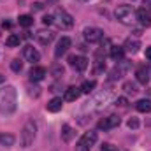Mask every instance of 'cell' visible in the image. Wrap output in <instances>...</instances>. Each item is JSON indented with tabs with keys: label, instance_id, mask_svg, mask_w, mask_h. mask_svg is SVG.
<instances>
[{
	"label": "cell",
	"instance_id": "32",
	"mask_svg": "<svg viewBox=\"0 0 151 151\" xmlns=\"http://www.w3.org/2000/svg\"><path fill=\"white\" fill-rule=\"evenodd\" d=\"M100 151H118V150H116V146H113V144H102V150Z\"/></svg>",
	"mask_w": 151,
	"mask_h": 151
},
{
	"label": "cell",
	"instance_id": "3",
	"mask_svg": "<svg viewBox=\"0 0 151 151\" xmlns=\"http://www.w3.org/2000/svg\"><path fill=\"white\" fill-rule=\"evenodd\" d=\"M35 132H37L35 123H34V121H27L25 127H23V130H21V135H19V142H21L23 148H28V146L34 142V139H35Z\"/></svg>",
	"mask_w": 151,
	"mask_h": 151
},
{
	"label": "cell",
	"instance_id": "33",
	"mask_svg": "<svg viewBox=\"0 0 151 151\" xmlns=\"http://www.w3.org/2000/svg\"><path fill=\"white\" fill-rule=\"evenodd\" d=\"M53 21H55L53 16H44V18H42V23H44V25H51Z\"/></svg>",
	"mask_w": 151,
	"mask_h": 151
},
{
	"label": "cell",
	"instance_id": "14",
	"mask_svg": "<svg viewBox=\"0 0 151 151\" xmlns=\"http://www.w3.org/2000/svg\"><path fill=\"white\" fill-rule=\"evenodd\" d=\"M121 62H123V60H121ZM121 62H118V65H116L113 70H111V74H109V76H111V81L121 79V77H123V74L127 72V67H128V65H127V63H121Z\"/></svg>",
	"mask_w": 151,
	"mask_h": 151
},
{
	"label": "cell",
	"instance_id": "17",
	"mask_svg": "<svg viewBox=\"0 0 151 151\" xmlns=\"http://www.w3.org/2000/svg\"><path fill=\"white\" fill-rule=\"evenodd\" d=\"M135 18L141 21V25H144V27H151V16H150V12H148L146 9H139V11L135 12Z\"/></svg>",
	"mask_w": 151,
	"mask_h": 151
},
{
	"label": "cell",
	"instance_id": "19",
	"mask_svg": "<svg viewBox=\"0 0 151 151\" xmlns=\"http://www.w3.org/2000/svg\"><path fill=\"white\" fill-rule=\"evenodd\" d=\"M109 56H111L113 60H116V62H121L123 56H125V49H123V46H111Z\"/></svg>",
	"mask_w": 151,
	"mask_h": 151
},
{
	"label": "cell",
	"instance_id": "7",
	"mask_svg": "<svg viewBox=\"0 0 151 151\" xmlns=\"http://www.w3.org/2000/svg\"><path fill=\"white\" fill-rule=\"evenodd\" d=\"M83 35H84V40H86V42L95 44V42H100V40H102L104 32H102L100 28H97V27H88V28H84Z\"/></svg>",
	"mask_w": 151,
	"mask_h": 151
},
{
	"label": "cell",
	"instance_id": "8",
	"mask_svg": "<svg viewBox=\"0 0 151 151\" xmlns=\"http://www.w3.org/2000/svg\"><path fill=\"white\" fill-rule=\"evenodd\" d=\"M121 123V119L118 118V116H114V114H111V116H107V118H102L100 121H99V130H113V128H116L118 125Z\"/></svg>",
	"mask_w": 151,
	"mask_h": 151
},
{
	"label": "cell",
	"instance_id": "13",
	"mask_svg": "<svg viewBox=\"0 0 151 151\" xmlns=\"http://www.w3.org/2000/svg\"><path fill=\"white\" fill-rule=\"evenodd\" d=\"M135 77H137V81H139L141 84H146V83L150 81V69H148V65H141V67H137V70H135Z\"/></svg>",
	"mask_w": 151,
	"mask_h": 151
},
{
	"label": "cell",
	"instance_id": "9",
	"mask_svg": "<svg viewBox=\"0 0 151 151\" xmlns=\"http://www.w3.org/2000/svg\"><path fill=\"white\" fill-rule=\"evenodd\" d=\"M23 56H25V60L30 62V63H37L39 60H40V53H39L34 46H25V47H23Z\"/></svg>",
	"mask_w": 151,
	"mask_h": 151
},
{
	"label": "cell",
	"instance_id": "6",
	"mask_svg": "<svg viewBox=\"0 0 151 151\" xmlns=\"http://www.w3.org/2000/svg\"><path fill=\"white\" fill-rule=\"evenodd\" d=\"M53 18H55V21H56V25H58L60 28H63V30H67V28H72V27H74V18H72L69 12L62 11V9H58V11H56V14H55Z\"/></svg>",
	"mask_w": 151,
	"mask_h": 151
},
{
	"label": "cell",
	"instance_id": "20",
	"mask_svg": "<svg viewBox=\"0 0 151 151\" xmlns=\"http://www.w3.org/2000/svg\"><path fill=\"white\" fill-rule=\"evenodd\" d=\"M62 106H63L62 99H60V97H55V99H51V100L47 102V111H49V113H58V111L62 109Z\"/></svg>",
	"mask_w": 151,
	"mask_h": 151
},
{
	"label": "cell",
	"instance_id": "24",
	"mask_svg": "<svg viewBox=\"0 0 151 151\" xmlns=\"http://www.w3.org/2000/svg\"><path fill=\"white\" fill-rule=\"evenodd\" d=\"M18 23H19L21 27L28 28L30 25H34V18H32L30 14H23V16H19V18H18Z\"/></svg>",
	"mask_w": 151,
	"mask_h": 151
},
{
	"label": "cell",
	"instance_id": "23",
	"mask_svg": "<svg viewBox=\"0 0 151 151\" xmlns=\"http://www.w3.org/2000/svg\"><path fill=\"white\" fill-rule=\"evenodd\" d=\"M95 84H97V83H95L93 79H91V81H83V84H81V88H79V90H81V93H86V95H90V93L93 91Z\"/></svg>",
	"mask_w": 151,
	"mask_h": 151
},
{
	"label": "cell",
	"instance_id": "25",
	"mask_svg": "<svg viewBox=\"0 0 151 151\" xmlns=\"http://www.w3.org/2000/svg\"><path fill=\"white\" fill-rule=\"evenodd\" d=\"M14 135H11V134H0V144L2 146H12L14 144Z\"/></svg>",
	"mask_w": 151,
	"mask_h": 151
},
{
	"label": "cell",
	"instance_id": "11",
	"mask_svg": "<svg viewBox=\"0 0 151 151\" xmlns=\"http://www.w3.org/2000/svg\"><path fill=\"white\" fill-rule=\"evenodd\" d=\"M70 44H72V40H70L69 37H62L60 40H58V44H56V49H55V56H56V58H60L62 55H65V53L69 51Z\"/></svg>",
	"mask_w": 151,
	"mask_h": 151
},
{
	"label": "cell",
	"instance_id": "5",
	"mask_svg": "<svg viewBox=\"0 0 151 151\" xmlns=\"http://www.w3.org/2000/svg\"><path fill=\"white\" fill-rule=\"evenodd\" d=\"M97 142V132H86L76 144V151H90Z\"/></svg>",
	"mask_w": 151,
	"mask_h": 151
},
{
	"label": "cell",
	"instance_id": "1",
	"mask_svg": "<svg viewBox=\"0 0 151 151\" xmlns=\"http://www.w3.org/2000/svg\"><path fill=\"white\" fill-rule=\"evenodd\" d=\"M18 107V91L14 86H4L0 90V113L12 114Z\"/></svg>",
	"mask_w": 151,
	"mask_h": 151
},
{
	"label": "cell",
	"instance_id": "26",
	"mask_svg": "<svg viewBox=\"0 0 151 151\" xmlns=\"http://www.w3.org/2000/svg\"><path fill=\"white\" fill-rule=\"evenodd\" d=\"M123 90H125V93H128V95H135L139 90H137V84L135 83H132V81H127L125 84H123Z\"/></svg>",
	"mask_w": 151,
	"mask_h": 151
},
{
	"label": "cell",
	"instance_id": "37",
	"mask_svg": "<svg viewBox=\"0 0 151 151\" xmlns=\"http://www.w3.org/2000/svg\"><path fill=\"white\" fill-rule=\"evenodd\" d=\"M2 83H4V76L0 74V84H2Z\"/></svg>",
	"mask_w": 151,
	"mask_h": 151
},
{
	"label": "cell",
	"instance_id": "2",
	"mask_svg": "<svg viewBox=\"0 0 151 151\" xmlns=\"http://www.w3.org/2000/svg\"><path fill=\"white\" fill-rule=\"evenodd\" d=\"M114 16L123 25H134V21L137 19L135 18V11L130 5H118L116 11H114Z\"/></svg>",
	"mask_w": 151,
	"mask_h": 151
},
{
	"label": "cell",
	"instance_id": "38",
	"mask_svg": "<svg viewBox=\"0 0 151 151\" xmlns=\"http://www.w3.org/2000/svg\"><path fill=\"white\" fill-rule=\"evenodd\" d=\"M77 2H88V0H77Z\"/></svg>",
	"mask_w": 151,
	"mask_h": 151
},
{
	"label": "cell",
	"instance_id": "35",
	"mask_svg": "<svg viewBox=\"0 0 151 151\" xmlns=\"http://www.w3.org/2000/svg\"><path fill=\"white\" fill-rule=\"evenodd\" d=\"M146 58L151 60V46H150V47H146Z\"/></svg>",
	"mask_w": 151,
	"mask_h": 151
},
{
	"label": "cell",
	"instance_id": "4",
	"mask_svg": "<svg viewBox=\"0 0 151 151\" xmlns=\"http://www.w3.org/2000/svg\"><path fill=\"white\" fill-rule=\"evenodd\" d=\"M111 99H113V93H111L109 90L100 91L99 95H95V97H93V100H91V102H88V109H93V111L104 109V107L109 104V100H111Z\"/></svg>",
	"mask_w": 151,
	"mask_h": 151
},
{
	"label": "cell",
	"instance_id": "28",
	"mask_svg": "<svg viewBox=\"0 0 151 151\" xmlns=\"http://www.w3.org/2000/svg\"><path fill=\"white\" fill-rule=\"evenodd\" d=\"M11 69H12L14 72H21V69H23V63H21L19 60H12V62H11Z\"/></svg>",
	"mask_w": 151,
	"mask_h": 151
},
{
	"label": "cell",
	"instance_id": "22",
	"mask_svg": "<svg viewBox=\"0 0 151 151\" xmlns=\"http://www.w3.org/2000/svg\"><path fill=\"white\" fill-rule=\"evenodd\" d=\"M74 135H76V132L70 125H63V127H62V139H63L65 142H70Z\"/></svg>",
	"mask_w": 151,
	"mask_h": 151
},
{
	"label": "cell",
	"instance_id": "15",
	"mask_svg": "<svg viewBox=\"0 0 151 151\" xmlns=\"http://www.w3.org/2000/svg\"><path fill=\"white\" fill-rule=\"evenodd\" d=\"M35 39H37L40 44H49L55 39V34L51 30H39L37 34H35Z\"/></svg>",
	"mask_w": 151,
	"mask_h": 151
},
{
	"label": "cell",
	"instance_id": "18",
	"mask_svg": "<svg viewBox=\"0 0 151 151\" xmlns=\"http://www.w3.org/2000/svg\"><path fill=\"white\" fill-rule=\"evenodd\" d=\"M79 95H81V90H79V88H76V86H70V88H67V90H65L63 99H65L67 102H74V100L79 99Z\"/></svg>",
	"mask_w": 151,
	"mask_h": 151
},
{
	"label": "cell",
	"instance_id": "31",
	"mask_svg": "<svg viewBox=\"0 0 151 151\" xmlns=\"http://www.w3.org/2000/svg\"><path fill=\"white\" fill-rule=\"evenodd\" d=\"M128 104V100L125 99V97H119V99H116V106H121V107H125Z\"/></svg>",
	"mask_w": 151,
	"mask_h": 151
},
{
	"label": "cell",
	"instance_id": "27",
	"mask_svg": "<svg viewBox=\"0 0 151 151\" xmlns=\"http://www.w3.org/2000/svg\"><path fill=\"white\" fill-rule=\"evenodd\" d=\"M19 42H21V37H19V35H16V34H11L9 37L5 39V44H7L9 47H14V46H19Z\"/></svg>",
	"mask_w": 151,
	"mask_h": 151
},
{
	"label": "cell",
	"instance_id": "21",
	"mask_svg": "<svg viewBox=\"0 0 151 151\" xmlns=\"http://www.w3.org/2000/svg\"><path fill=\"white\" fill-rule=\"evenodd\" d=\"M135 109L139 113H151V100L150 99H141L135 104Z\"/></svg>",
	"mask_w": 151,
	"mask_h": 151
},
{
	"label": "cell",
	"instance_id": "34",
	"mask_svg": "<svg viewBox=\"0 0 151 151\" xmlns=\"http://www.w3.org/2000/svg\"><path fill=\"white\" fill-rule=\"evenodd\" d=\"M42 7H44V5H42L40 2H37V4H34V5H32V9H34V11H40Z\"/></svg>",
	"mask_w": 151,
	"mask_h": 151
},
{
	"label": "cell",
	"instance_id": "36",
	"mask_svg": "<svg viewBox=\"0 0 151 151\" xmlns=\"http://www.w3.org/2000/svg\"><path fill=\"white\" fill-rule=\"evenodd\" d=\"M2 27H4V28H11V23H9V21H4Z\"/></svg>",
	"mask_w": 151,
	"mask_h": 151
},
{
	"label": "cell",
	"instance_id": "10",
	"mask_svg": "<svg viewBox=\"0 0 151 151\" xmlns=\"http://www.w3.org/2000/svg\"><path fill=\"white\" fill-rule=\"evenodd\" d=\"M69 63L74 67L76 70H79V72H83V70L88 69V60H86L84 56H76V55H72V56L69 58Z\"/></svg>",
	"mask_w": 151,
	"mask_h": 151
},
{
	"label": "cell",
	"instance_id": "29",
	"mask_svg": "<svg viewBox=\"0 0 151 151\" xmlns=\"http://www.w3.org/2000/svg\"><path fill=\"white\" fill-rule=\"evenodd\" d=\"M51 74L55 76V77H60V76H63V67H62V65H55V67L51 69Z\"/></svg>",
	"mask_w": 151,
	"mask_h": 151
},
{
	"label": "cell",
	"instance_id": "30",
	"mask_svg": "<svg viewBox=\"0 0 151 151\" xmlns=\"http://www.w3.org/2000/svg\"><path fill=\"white\" fill-rule=\"evenodd\" d=\"M127 125H128V128H134L135 130V128H139V119L137 118H130Z\"/></svg>",
	"mask_w": 151,
	"mask_h": 151
},
{
	"label": "cell",
	"instance_id": "16",
	"mask_svg": "<svg viewBox=\"0 0 151 151\" xmlns=\"http://www.w3.org/2000/svg\"><path fill=\"white\" fill-rule=\"evenodd\" d=\"M28 76H30L32 81H42L44 76H46V69H44V67H37V65H34V67L30 69Z\"/></svg>",
	"mask_w": 151,
	"mask_h": 151
},
{
	"label": "cell",
	"instance_id": "39",
	"mask_svg": "<svg viewBox=\"0 0 151 151\" xmlns=\"http://www.w3.org/2000/svg\"><path fill=\"white\" fill-rule=\"evenodd\" d=\"M148 12H150V16H151V9H150V11H148Z\"/></svg>",
	"mask_w": 151,
	"mask_h": 151
},
{
	"label": "cell",
	"instance_id": "12",
	"mask_svg": "<svg viewBox=\"0 0 151 151\" xmlns=\"http://www.w3.org/2000/svg\"><path fill=\"white\" fill-rule=\"evenodd\" d=\"M139 47H141V42H139L137 39H132V37H128L125 40V44H123L125 53H132V55H135V53L139 51Z\"/></svg>",
	"mask_w": 151,
	"mask_h": 151
}]
</instances>
